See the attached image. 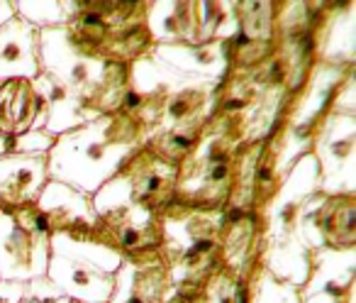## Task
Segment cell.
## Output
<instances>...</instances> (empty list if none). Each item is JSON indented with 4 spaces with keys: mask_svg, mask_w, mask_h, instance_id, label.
<instances>
[{
    "mask_svg": "<svg viewBox=\"0 0 356 303\" xmlns=\"http://www.w3.org/2000/svg\"><path fill=\"white\" fill-rule=\"evenodd\" d=\"M152 130L137 118L105 113L56 137L49 149V181L93 196L137 155Z\"/></svg>",
    "mask_w": 356,
    "mask_h": 303,
    "instance_id": "cell-1",
    "label": "cell"
},
{
    "mask_svg": "<svg viewBox=\"0 0 356 303\" xmlns=\"http://www.w3.org/2000/svg\"><path fill=\"white\" fill-rule=\"evenodd\" d=\"M320 191V169L305 155L288 169L264 215V269L273 277L302 286L310 277L312 252L298 238V220L307 199Z\"/></svg>",
    "mask_w": 356,
    "mask_h": 303,
    "instance_id": "cell-2",
    "label": "cell"
},
{
    "mask_svg": "<svg viewBox=\"0 0 356 303\" xmlns=\"http://www.w3.org/2000/svg\"><path fill=\"white\" fill-rule=\"evenodd\" d=\"M244 144L234 130L210 118L200 142L178 166L176 203L193 210L227 208Z\"/></svg>",
    "mask_w": 356,
    "mask_h": 303,
    "instance_id": "cell-3",
    "label": "cell"
},
{
    "mask_svg": "<svg viewBox=\"0 0 356 303\" xmlns=\"http://www.w3.org/2000/svg\"><path fill=\"white\" fill-rule=\"evenodd\" d=\"M225 210H193L173 201L161 215V252L173 286L205 283L222 269L220 233Z\"/></svg>",
    "mask_w": 356,
    "mask_h": 303,
    "instance_id": "cell-4",
    "label": "cell"
},
{
    "mask_svg": "<svg viewBox=\"0 0 356 303\" xmlns=\"http://www.w3.org/2000/svg\"><path fill=\"white\" fill-rule=\"evenodd\" d=\"M176 179L178 166L159 160L144 144L108 184L95 191L93 208L98 215H105L134 205L161 218L176 201Z\"/></svg>",
    "mask_w": 356,
    "mask_h": 303,
    "instance_id": "cell-5",
    "label": "cell"
},
{
    "mask_svg": "<svg viewBox=\"0 0 356 303\" xmlns=\"http://www.w3.org/2000/svg\"><path fill=\"white\" fill-rule=\"evenodd\" d=\"M49 257V225L37 203L0 210V279L30 281L47 277Z\"/></svg>",
    "mask_w": 356,
    "mask_h": 303,
    "instance_id": "cell-6",
    "label": "cell"
},
{
    "mask_svg": "<svg viewBox=\"0 0 356 303\" xmlns=\"http://www.w3.org/2000/svg\"><path fill=\"white\" fill-rule=\"evenodd\" d=\"M310 155L320 169V194L356 196V115L330 110L317 125Z\"/></svg>",
    "mask_w": 356,
    "mask_h": 303,
    "instance_id": "cell-7",
    "label": "cell"
},
{
    "mask_svg": "<svg viewBox=\"0 0 356 303\" xmlns=\"http://www.w3.org/2000/svg\"><path fill=\"white\" fill-rule=\"evenodd\" d=\"M298 238L310 252L356 247V196L317 191L300 210Z\"/></svg>",
    "mask_w": 356,
    "mask_h": 303,
    "instance_id": "cell-8",
    "label": "cell"
},
{
    "mask_svg": "<svg viewBox=\"0 0 356 303\" xmlns=\"http://www.w3.org/2000/svg\"><path fill=\"white\" fill-rule=\"evenodd\" d=\"M40 61L44 74L59 79L83 98H88L98 88L108 64L100 56L86 52L66 27L40 32Z\"/></svg>",
    "mask_w": 356,
    "mask_h": 303,
    "instance_id": "cell-9",
    "label": "cell"
},
{
    "mask_svg": "<svg viewBox=\"0 0 356 303\" xmlns=\"http://www.w3.org/2000/svg\"><path fill=\"white\" fill-rule=\"evenodd\" d=\"M351 74H354V64H320V61H315V66L307 74V81L291 100V108L286 115L288 127L293 132L315 137L317 125L332 110L337 91Z\"/></svg>",
    "mask_w": 356,
    "mask_h": 303,
    "instance_id": "cell-10",
    "label": "cell"
},
{
    "mask_svg": "<svg viewBox=\"0 0 356 303\" xmlns=\"http://www.w3.org/2000/svg\"><path fill=\"white\" fill-rule=\"evenodd\" d=\"M173 288L161 247L122 257L110 303H161Z\"/></svg>",
    "mask_w": 356,
    "mask_h": 303,
    "instance_id": "cell-11",
    "label": "cell"
},
{
    "mask_svg": "<svg viewBox=\"0 0 356 303\" xmlns=\"http://www.w3.org/2000/svg\"><path fill=\"white\" fill-rule=\"evenodd\" d=\"M356 293V247L317 249L300 303H346Z\"/></svg>",
    "mask_w": 356,
    "mask_h": 303,
    "instance_id": "cell-12",
    "label": "cell"
},
{
    "mask_svg": "<svg viewBox=\"0 0 356 303\" xmlns=\"http://www.w3.org/2000/svg\"><path fill=\"white\" fill-rule=\"evenodd\" d=\"M95 238L108 247H113L115 252H120L122 257L152 252V249L161 247L163 242L161 218L142 208H134V205L120 208L113 210V213L98 215Z\"/></svg>",
    "mask_w": 356,
    "mask_h": 303,
    "instance_id": "cell-13",
    "label": "cell"
},
{
    "mask_svg": "<svg viewBox=\"0 0 356 303\" xmlns=\"http://www.w3.org/2000/svg\"><path fill=\"white\" fill-rule=\"evenodd\" d=\"M37 208L47 218L49 235H71V238L95 235L98 213L93 208V196L83 194L74 186L49 181L37 199Z\"/></svg>",
    "mask_w": 356,
    "mask_h": 303,
    "instance_id": "cell-14",
    "label": "cell"
},
{
    "mask_svg": "<svg viewBox=\"0 0 356 303\" xmlns=\"http://www.w3.org/2000/svg\"><path fill=\"white\" fill-rule=\"evenodd\" d=\"M264 218L254 210L225 208L220 233V262L222 269L242 274L264 264Z\"/></svg>",
    "mask_w": 356,
    "mask_h": 303,
    "instance_id": "cell-15",
    "label": "cell"
},
{
    "mask_svg": "<svg viewBox=\"0 0 356 303\" xmlns=\"http://www.w3.org/2000/svg\"><path fill=\"white\" fill-rule=\"evenodd\" d=\"M356 6L320 3L315 27V59L320 64H354L356 56Z\"/></svg>",
    "mask_w": 356,
    "mask_h": 303,
    "instance_id": "cell-16",
    "label": "cell"
},
{
    "mask_svg": "<svg viewBox=\"0 0 356 303\" xmlns=\"http://www.w3.org/2000/svg\"><path fill=\"white\" fill-rule=\"evenodd\" d=\"M152 54L173 69L208 79L213 84H225L232 74V42L213 40L195 45H154Z\"/></svg>",
    "mask_w": 356,
    "mask_h": 303,
    "instance_id": "cell-17",
    "label": "cell"
},
{
    "mask_svg": "<svg viewBox=\"0 0 356 303\" xmlns=\"http://www.w3.org/2000/svg\"><path fill=\"white\" fill-rule=\"evenodd\" d=\"M49 184L47 155L0 157V210H17L37 203Z\"/></svg>",
    "mask_w": 356,
    "mask_h": 303,
    "instance_id": "cell-18",
    "label": "cell"
},
{
    "mask_svg": "<svg viewBox=\"0 0 356 303\" xmlns=\"http://www.w3.org/2000/svg\"><path fill=\"white\" fill-rule=\"evenodd\" d=\"M47 277L79 303H110L115 291V274L66 254H51Z\"/></svg>",
    "mask_w": 356,
    "mask_h": 303,
    "instance_id": "cell-19",
    "label": "cell"
},
{
    "mask_svg": "<svg viewBox=\"0 0 356 303\" xmlns=\"http://www.w3.org/2000/svg\"><path fill=\"white\" fill-rule=\"evenodd\" d=\"M40 74V30L13 17L0 27V81H35Z\"/></svg>",
    "mask_w": 356,
    "mask_h": 303,
    "instance_id": "cell-20",
    "label": "cell"
},
{
    "mask_svg": "<svg viewBox=\"0 0 356 303\" xmlns=\"http://www.w3.org/2000/svg\"><path fill=\"white\" fill-rule=\"evenodd\" d=\"M144 27L154 45H195L198 3L195 0H152L144 13Z\"/></svg>",
    "mask_w": 356,
    "mask_h": 303,
    "instance_id": "cell-21",
    "label": "cell"
},
{
    "mask_svg": "<svg viewBox=\"0 0 356 303\" xmlns=\"http://www.w3.org/2000/svg\"><path fill=\"white\" fill-rule=\"evenodd\" d=\"M44 123L47 105L32 81H0V132L25 134L44 130Z\"/></svg>",
    "mask_w": 356,
    "mask_h": 303,
    "instance_id": "cell-22",
    "label": "cell"
},
{
    "mask_svg": "<svg viewBox=\"0 0 356 303\" xmlns=\"http://www.w3.org/2000/svg\"><path fill=\"white\" fill-rule=\"evenodd\" d=\"M32 84L37 86L40 95L44 98V105H47L44 130L47 132L59 137V134L71 132V130L88 123V115H86V108H83V95L76 93L74 88H69L66 84H61L59 79L44 74V71H42Z\"/></svg>",
    "mask_w": 356,
    "mask_h": 303,
    "instance_id": "cell-23",
    "label": "cell"
},
{
    "mask_svg": "<svg viewBox=\"0 0 356 303\" xmlns=\"http://www.w3.org/2000/svg\"><path fill=\"white\" fill-rule=\"evenodd\" d=\"M210 120H193V123L178 125V127L163 130V132H154L147 139V149L154 152L159 160H163L166 164L181 166V162L195 149V144L200 142L205 127Z\"/></svg>",
    "mask_w": 356,
    "mask_h": 303,
    "instance_id": "cell-24",
    "label": "cell"
},
{
    "mask_svg": "<svg viewBox=\"0 0 356 303\" xmlns=\"http://www.w3.org/2000/svg\"><path fill=\"white\" fill-rule=\"evenodd\" d=\"M51 254H66V257L81 259L93 267H100L103 272L115 274L122 264V254L113 247L100 242L95 235L90 238H71V235H49Z\"/></svg>",
    "mask_w": 356,
    "mask_h": 303,
    "instance_id": "cell-25",
    "label": "cell"
},
{
    "mask_svg": "<svg viewBox=\"0 0 356 303\" xmlns=\"http://www.w3.org/2000/svg\"><path fill=\"white\" fill-rule=\"evenodd\" d=\"M239 20L237 40L254 45H276L278 3H234Z\"/></svg>",
    "mask_w": 356,
    "mask_h": 303,
    "instance_id": "cell-26",
    "label": "cell"
},
{
    "mask_svg": "<svg viewBox=\"0 0 356 303\" xmlns=\"http://www.w3.org/2000/svg\"><path fill=\"white\" fill-rule=\"evenodd\" d=\"M239 35V20L232 0L198 3V42H232Z\"/></svg>",
    "mask_w": 356,
    "mask_h": 303,
    "instance_id": "cell-27",
    "label": "cell"
},
{
    "mask_svg": "<svg viewBox=\"0 0 356 303\" xmlns=\"http://www.w3.org/2000/svg\"><path fill=\"white\" fill-rule=\"evenodd\" d=\"M15 17L37 30H56L71 22V0H13Z\"/></svg>",
    "mask_w": 356,
    "mask_h": 303,
    "instance_id": "cell-28",
    "label": "cell"
},
{
    "mask_svg": "<svg viewBox=\"0 0 356 303\" xmlns=\"http://www.w3.org/2000/svg\"><path fill=\"white\" fill-rule=\"evenodd\" d=\"M261 267L264 264H259V267L242 274L220 269L215 277H210L205 281V291H208L210 303H249V298H252V281Z\"/></svg>",
    "mask_w": 356,
    "mask_h": 303,
    "instance_id": "cell-29",
    "label": "cell"
},
{
    "mask_svg": "<svg viewBox=\"0 0 356 303\" xmlns=\"http://www.w3.org/2000/svg\"><path fill=\"white\" fill-rule=\"evenodd\" d=\"M249 303H300V286L283 281L261 267L252 281Z\"/></svg>",
    "mask_w": 356,
    "mask_h": 303,
    "instance_id": "cell-30",
    "label": "cell"
},
{
    "mask_svg": "<svg viewBox=\"0 0 356 303\" xmlns=\"http://www.w3.org/2000/svg\"><path fill=\"white\" fill-rule=\"evenodd\" d=\"M56 137L47 130H32L25 134L0 132V157L8 155H49Z\"/></svg>",
    "mask_w": 356,
    "mask_h": 303,
    "instance_id": "cell-31",
    "label": "cell"
},
{
    "mask_svg": "<svg viewBox=\"0 0 356 303\" xmlns=\"http://www.w3.org/2000/svg\"><path fill=\"white\" fill-rule=\"evenodd\" d=\"M332 110H337V113H351L356 115V81H354V74L349 76V79L341 84V88L337 91L334 95V105H332Z\"/></svg>",
    "mask_w": 356,
    "mask_h": 303,
    "instance_id": "cell-32",
    "label": "cell"
},
{
    "mask_svg": "<svg viewBox=\"0 0 356 303\" xmlns=\"http://www.w3.org/2000/svg\"><path fill=\"white\" fill-rule=\"evenodd\" d=\"M27 291V281H8L0 279V303H22Z\"/></svg>",
    "mask_w": 356,
    "mask_h": 303,
    "instance_id": "cell-33",
    "label": "cell"
},
{
    "mask_svg": "<svg viewBox=\"0 0 356 303\" xmlns=\"http://www.w3.org/2000/svg\"><path fill=\"white\" fill-rule=\"evenodd\" d=\"M15 17V3L13 0H0V27L6 25L8 20Z\"/></svg>",
    "mask_w": 356,
    "mask_h": 303,
    "instance_id": "cell-34",
    "label": "cell"
},
{
    "mask_svg": "<svg viewBox=\"0 0 356 303\" xmlns=\"http://www.w3.org/2000/svg\"><path fill=\"white\" fill-rule=\"evenodd\" d=\"M66 303H79V301H74V298H69V301H66Z\"/></svg>",
    "mask_w": 356,
    "mask_h": 303,
    "instance_id": "cell-35",
    "label": "cell"
}]
</instances>
